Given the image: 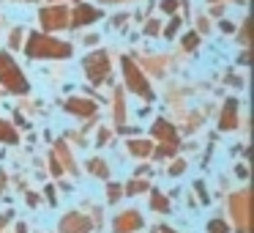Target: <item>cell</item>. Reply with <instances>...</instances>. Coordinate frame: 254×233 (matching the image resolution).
Segmentation results:
<instances>
[{
  "instance_id": "26",
  "label": "cell",
  "mask_w": 254,
  "mask_h": 233,
  "mask_svg": "<svg viewBox=\"0 0 254 233\" xmlns=\"http://www.w3.org/2000/svg\"><path fill=\"white\" fill-rule=\"evenodd\" d=\"M183 170H186V162H183V159H175V162H172V167H170V176H181Z\"/></svg>"
},
{
  "instance_id": "27",
  "label": "cell",
  "mask_w": 254,
  "mask_h": 233,
  "mask_svg": "<svg viewBox=\"0 0 254 233\" xmlns=\"http://www.w3.org/2000/svg\"><path fill=\"white\" fill-rule=\"evenodd\" d=\"M161 11L175 14V11H178V0H161Z\"/></svg>"
},
{
  "instance_id": "14",
  "label": "cell",
  "mask_w": 254,
  "mask_h": 233,
  "mask_svg": "<svg viewBox=\"0 0 254 233\" xmlns=\"http://www.w3.org/2000/svg\"><path fill=\"white\" fill-rule=\"evenodd\" d=\"M55 156H61V162L68 167L71 173H79V167H77V162H74V156H71V151H68V145L66 143H55V151H52Z\"/></svg>"
},
{
  "instance_id": "35",
  "label": "cell",
  "mask_w": 254,
  "mask_h": 233,
  "mask_svg": "<svg viewBox=\"0 0 254 233\" xmlns=\"http://www.w3.org/2000/svg\"><path fill=\"white\" fill-rule=\"evenodd\" d=\"M28 206H39V195L30 192V195H28Z\"/></svg>"
},
{
  "instance_id": "22",
  "label": "cell",
  "mask_w": 254,
  "mask_h": 233,
  "mask_svg": "<svg viewBox=\"0 0 254 233\" xmlns=\"http://www.w3.org/2000/svg\"><path fill=\"white\" fill-rule=\"evenodd\" d=\"M121 195H123V184H110V189H107V200H110V203H118Z\"/></svg>"
},
{
  "instance_id": "9",
  "label": "cell",
  "mask_w": 254,
  "mask_h": 233,
  "mask_svg": "<svg viewBox=\"0 0 254 233\" xmlns=\"http://www.w3.org/2000/svg\"><path fill=\"white\" fill-rule=\"evenodd\" d=\"M66 113L68 116H77V118H93L96 116V102L93 99H79V96H71L66 99Z\"/></svg>"
},
{
  "instance_id": "31",
  "label": "cell",
  "mask_w": 254,
  "mask_h": 233,
  "mask_svg": "<svg viewBox=\"0 0 254 233\" xmlns=\"http://www.w3.org/2000/svg\"><path fill=\"white\" fill-rule=\"evenodd\" d=\"M197 192H199V200H202V203H208V195H205V187H202V181H197Z\"/></svg>"
},
{
  "instance_id": "6",
  "label": "cell",
  "mask_w": 254,
  "mask_h": 233,
  "mask_svg": "<svg viewBox=\"0 0 254 233\" xmlns=\"http://www.w3.org/2000/svg\"><path fill=\"white\" fill-rule=\"evenodd\" d=\"M39 19H41V28L47 30V33H52V30H63V28H68V8L66 6H47V8H41V14H39Z\"/></svg>"
},
{
  "instance_id": "17",
  "label": "cell",
  "mask_w": 254,
  "mask_h": 233,
  "mask_svg": "<svg viewBox=\"0 0 254 233\" xmlns=\"http://www.w3.org/2000/svg\"><path fill=\"white\" fill-rule=\"evenodd\" d=\"M88 170L93 173L96 178H107V176H110V165H107L104 159H99V156H93V159H88Z\"/></svg>"
},
{
  "instance_id": "15",
  "label": "cell",
  "mask_w": 254,
  "mask_h": 233,
  "mask_svg": "<svg viewBox=\"0 0 254 233\" xmlns=\"http://www.w3.org/2000/svg\"><path fill=\"white\" fill-rule=\"evenodd\" d=\"M0 143H8V145L19 143V132L8 121H3V118H0Z\"/></svg>"
},
{
  "instance_id": "18",
  "label": "cell",
  "mask_w": 254,
  "mask_h": 233,
  "mask_svg": "<svg viewBox=\"0 0 254 233\" xmlns=\"http://www.w3.org/2000/svg\"><path fill=\"white\" fill-rule=\"evenodd\" d=\"M123 121H126V99H123V91L118 88L115 91V123L123 126Z\"/></svg>"
},
{
  "instance_id": "38",
  "label": "cell",
  "mask_w": 254,
  "mask_h": 233,
  "mask_svg": "<svg viewBox=\"0 0 254 233\" xmlns=\"http://www.w3.org/2000/svg\"><path fill=\"white\" fill-rule=\"evenodd\" d=\"M8 217H11V214H3V217H0V228H3V225L8 222Z\"/></svg>"
},
{
  "instance_id": "32",
  "label": "cell",
  "mask_w": 254,
  "mask_h": 233,
  "mask_svg": "<svg viewBox=\"0 0 254 233\" xmlns=\"http://www.w3.org/2000/svg\"><path fill=\"white\" fill-rule=\"evenodd\" d=\"M235 173H238V178H246V176H249V167H246V165H238Z\"/></svg>"
},
{
  "instance_id": "28",
  "label": "cell",
  "mask_w": 254,
  "mask_h": 233,
  "mask_svg": "<svg viewBox=\"0 0 254 233\" xmlns=\"http://www.w3.org/2000/svg\"><path fill=\"white\" fill-rule=\"evenodd\" d=\"M50 167H52V176H61V173H63V165L58 162V156H55V154L50 156Z\"/></svg>"
},
{
  "instance_id": "7",
  "label": "cell",
  "mask_w": 254,
  "mask_h": 233,
  "mask_svg": "<svg viewBox=\"0 0 254 233\" xmlns=\"http://www.w3.org/2000/svg\"><path fill=\"white\" fill-rule=\"evenodd\" d=\"M142 225H145L142 214L134 211V209H126V211H121V214L115 217V222H112V233H134V231H139Z\"/></svg>"
},
{
  "instance_id": "41",
  "label": "cell",
  "mask_w": 254,
  "mask_h": 233,
  "mask_svg": "<svg viewBox=\"0 0 254 233\" xmlns=\"http://www.w3.org/2000/svg\"><path fill=\"white\" fill-rule=\"evenodd\" d=\"M161 233H175V231H172V228H161Z\"/></svg>"
},
{
  "instance_id": "8",
  "label": "cell",
  "mask_w": 254,
  "mask_h": 233,
  "mask_svg": "<svg viewBox=\"0 0 254 233\" xmlns=\"http://www.w3.org/2000/svg\"><path fill=\"white\" fill-rule=\"evenodd\" d=\"M61 231L63 233H90L93 231V220H88V217L79 214V211H68L61 220Z\"/></svg>"
},
{
  "instance_id": "21",
  "label": "cell",
  "mask_w": 254,
  "mask_h": 233,
  "mask_svg": "<svg viewBox=\"0 0 254 233\" xmlns=\"http://www.w3.org/2000/svg\"><path fill=\"white\" fill-rule=\"evenodd\" d=\"M208 233H230V225L224 220H210L208 222Z\"/></svg>"
},
{
  "instance_id": "29",
  "label": "cell",
  "mask_w": 254,
  "mask_h": 233,
  "mask_svg": "<svg viewBox=\"0 0 254 233\" xmlns=\"http://www.w3.org/2000/svg\"><path fill=\"white\" fill-rule=\"evenodd\" d=\"M8 41H11V47H19V41H22V30L14 28V30H11V36H8Z\"/></svg>"
},
{
  "instance_id": "4",
  "label": "cell",
  "mask_w": 254,
  "mask_h": 233,
  "mask_svg": "<svg viewBox=\"0 0 254 233\" xmlns=\"http://www.w3.org/2000/svg\"><path fill=\"white\" fill-rule=\"evenodd\" d=\"M249 206H252L249 189L230 195V214H232V225H235L238 233H249Z\"/></svg>"
},
{
  "instance_id": "16",
  "label": "cell",
  "mask_w": 254,
  "mask_h": 233,
  "mask_svg": "<svg viewBox=\"0 0 254 233\" xmlns=\"http://www.w3.org/2000/svg\"><path fill=\"white\" fill-rule=\"evenodd\" d=\"M150 209L159 211V214H167V211H170V198H167L164 192H159V189H156V192L150 195Z\"/></svg>"
},
{
  "instance_id": "13",
  "label": "cell",
  "mask_w": 254,
  "mask_h": 233,
  "mask_svg": "<svg viewBox=\"0 0 254 233\" xmlns=\"http://www.w3.org/2000/svg\"><path fill=\"white\" fill-rule=\"evenodd\" d=\"M128 154L137 156V159H148L153 154V145L148 140H128Z\"/></svg>"
},
{
  "instance_id": "19",
  "label": "cell",
  "mask_w": 254,
  "mask_h": 233,
  "mask_svg": "<svg viewBox=\"0 0 254 233\" xmlns=\"http://www.w3.org/2000/svg\"><path fill=\"white\" fill-rule=\"evenodd\" d=\"M123 192L126 195H142V192H148V181H145V178H134V181H128L126 187H123Z\"/></svg>"
},
{
  "instance_id": "10",
  "label": "cell",
  "mask_w": 254,
  "mask_h": 233,
  "mask_svg": "<svg viewBox=\"0 0 254 233\" xmlns=\"http://www.w3.org/2000/svg\"><path fill=\"white\" fill-rule=\"evenodd\" d=\"M238 110H241L238 99H227L224 102L221 116H219V129H221V132H232V129L238 126Z\"/></svg>"
},
{
  "instance_id": "1",
  "label": "cell",
  "mask_w": 254,
  "mask_h": 233,
  "mask_svg": "<svg viewBox=\"0 0 254 233\" xmlns=\"http://www.w3.org/2000/svg\"><path fill=\"white\" fill-rule=\"evenodd\" d=\"M25 52L28 58H71V44L63 39H55L50 33H30L25 41Z\"/></svg>"
},
{
  "instance_id": "39",
  "label": "cell",
  "mask_w": 254,
  "mask_h": 233,
  "mask_svg": "<svg viewBox=\"0 0 254 233\" xmlns=\"http://www.w3.org/2000/svg\"><path fill=\"white\" fill-rule=\"evenodd\" d=\"M208 3H219V0H208ZM227 3H246V0H227Z\"/></svg>"
},
{
  "instance_id": "5",
  "label": "cell",
  "mask_w": 254,
  "mask_h": 233,
  "mask_svg": "<svg viewBox=\"0 0 254 233\" xmlns=\"http://www.w3.org/2000/svg\"><path fill=\"white\" fill-rule=\"evenodd\" d=\"M85 74H88V80L93 85H99L101 80L110 77V69H112V61H110V52L99 50V52H90L88 58H85Z\"/></svg>"
},
{
  "instance_id": "34",
  "label": "cell",
  "mask_w": 254,
  "mask_h": 233,
  "mask_svg": "<svg viewBox=\"0 0 254 233\" xmlns=\"http://www.w3.org/2000/svg\"><path fill=\"white\" fill-rule=\"evenodd\" d=\"M6 181H8V178H6V173L0 170V195H3V189H6Z\"/></svg>"
},
{
  "instance_id": "25",
  "label": "cell",
  "mask_w": 254,
  "mask_h": 233,
  "mask_svg": "<svg viewBox=\"0 0 254 233\" xmlns=\"http://www.w3.org/2000/svg\"><path fill=\"white\" fill-rule=\"evenodd\" d=\"M159 30H161L159 19H148V25H145V33H148V36H156Z\"/></svg>"
},
{
  "instance_id": "33",
  "label": "cell",
  "mask_w": 254,
  "mask_h": 233,
  "mask_svg": "<svg viewBox=\"0 0 254 233\" xmlns=\"http://www.w3.org/2000/svg\"><path fill=\"white\" fill-rule=\"evenodd\" d=\"M221 30H224V33H232V30H235V25L227 22V19H224V22H221Z\"/></svg>"
},
{
  "instance_id": "20",
  "label": "cell",
  "mask_w": 254,
  "mask_h": 233,
  "mask_svg": "<svg viewBox=\"0 0 254 233\" xmlns=\"http://www.w3.org/2000/svg\"><path fill=\"white\" fill-rule=\"evenodd\" d=\"M199 47V33H186L183 36V50L186 52H194Z\"/></svg>"
},
{
  "instance_id": "11",
  "label": "cell",
  "mask_w": 254,
  "mask_h": 233,
  "mask_svg": "<svg viewBox=\"0 0 254 233\" xmlns=\"http://www.w3.org/2000/svg\"><path fill=\"white\" fill-rule=\"evenodd\" d=\"M99 17H101L99 8L88 6V3H79V6L74 8V22H68V25H74V28H85V25L99 22Z\"/></svg>"
},
{
  "instance_id": "3",
  "label": "cell",
  "mask_w": 254,
  "mask_h": 233,
  "mask_svg": "<svg viewBox=\"0 0 254 233\" xmlns=\"http://www.w3.org/2000/svg\"><path fill=\"white\" fill-rule=\"evenodd\" d=\"M121 69H123V80H126V88L131 91V94L142 96V99H148V102L153 99V88H150V83L145 80V72L131 61V58H123V61H121Z\"/></svg>"
},
{
  "instance_id": "12",
  "label": "cell",
  "mask_w": 254,
  "mask_h": 233,
  "mask_svg": "<svg viewBox=\"0 0 254 233\" xmlns=\"http://www.w3.org/2000/svg\"><path fill=\"white\" fill-rule=\"evenodd\" d=\"M150 132H153V137L161 140L164 145H178V132H175V126H172L167 118H159V121L153 123V129H150Z\"/></svg>"
},
{
  "instance_id": "2",
  "label": "cell",
  "mask_w": 254,
  "mask_h": 233,
  "mask_svg": "<svg viewBox=\"0 0 254 233\" xmlns=\"http://www.w3.org/2000/svg\"><path fill=\"white\" fill-rule=\"evenodd\" d=\"M0 85L8 91V94H28V80H25L22 69L17 66V61H14L8 52H0Z\"/></svg>"
},
{
  "instance_id": "40",
  "label": "cell",
  "mask_w": 254,
  "mask_h": 233,
  "mask_svg": "<svg viewBox=\"0 0 254 233\" xmlns=\"http://www.w3.org/2000/svg\"><path fill=\"white\" fill-rule=\"evenodd\" d=\"M104 3H128V0H104Z\"/></svg>"
},
{
  "instance_id": "30",
  "label": "cell",
  "mask_w": 254,
  "mask_h": 233,
  "mask_svg": "<svg viewBox=\"0 0 254 233\" xmlns=\"http://www.w3.org/2000/svg\"><path fill=\"white\" fill-rule=\"evenodd\" d=\"M107 140H110V132H107V129H99V134H96V143H107Z\"/></svg>"
},
{
  "instance_id": "23",
  "label": "cell",
  "mask_w": 254,
  "mask_h": 233,
  "mask_svg": "<svg viewBox=\"0 0 254 233\" xmlns=\"http://www.w3.org/2000/svg\"><path fill=\"white\" fill-rule=\"evenodd\" d=\"M175 154V145H164L161 143L159 148H156V154H150V156H156V159H167V156H172Z\"/></svg>"
},
{
  "instance_id": "37",
  "label": "cell",
  "mask_w": 254,
  "mask_h": 233,
  "mask_svg": "<svg viewBox=\"0 0 254 233\" xmlns=\"http://www.w3.org/2000/svg\"><path fill=\"white\" fill-rule=\"evenodd\" d=\"M47 198H50V203H55V189L47 187Z\"/></svg>"
},
{
  "instance_id": "36",
  "label": "cell",
  "mask_w": 254,
  "mask_h": 233,
  "mask_svg": "<svg viewBox=\"0 0 254 233\" xmlns=\"http://www.w3.org/2000/svg\"><path fill=\"white\" fill-rule=\"evenodd\" d=\"M199 30H202V33H205V30H210V22H208V19H199Z\"/></svg>"
},
{
  "instance_id": "24",
  "label": "cell",
  "mask_w": 254,
  "mask_h": 233,
  "mask_svg": "<svg viewBox=\"0 0 254 233\" xmlns=\"http://www.w3.org/2000/svg\"><path fill=\"white\" fill-rule=\"evenodd\" d=\"M178 28H181V19H178V17H172V19H170V25L164 28V36H167V39H172V36L178 33Z\"/></svg>"
}]
</instances>
